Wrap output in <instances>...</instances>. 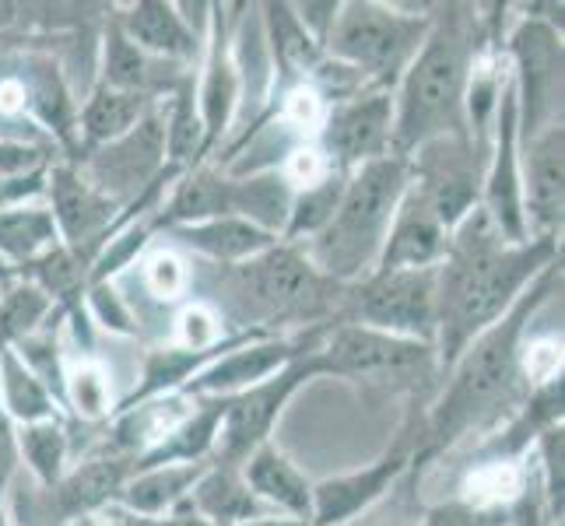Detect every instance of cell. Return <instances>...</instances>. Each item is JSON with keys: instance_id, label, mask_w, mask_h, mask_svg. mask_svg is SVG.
Returning <instances> with one entry per match:
<instances>
[{"instance_id": "cell-7", "label": "cell", "mask_w": 565, "mask_h": 526, "mask_svg": "<svg viewBox=\"0 0 565 526\" xmlns=\"http://www.w3.org/2000/svg\"><path fill=\"white\" fill-rule=\"evenodd\" d=\"M243 296L260 309L267 320H299V323H330L323 320L341 302V285L327 281L306 260V253L291 243H278L257 260L232 267Z\"/></svg>"}, {"instance_id": "cell-24", "label": "cell", "mask_w": 565, "mask_h": 526, "mask_svg": "<svg viewBox=\"0 0 565 526\" xmlns=\"http://www.w3.org/2000/svg\"><path fill=\"white\" fill-rule=\"evenodd\" d=\"M211 460L201 463H159V466H138L127 484L120 489L124 513L138 516V519H159L166 513L177 509L180 502L190 498V489L201 481Z\"/></svg>"}, {"instance_id": "cell-27", "label": "cell", "mask_w": 565, "mask_h": 526, "mask_svg": "<svg viewBox=\"0 0 565 526\" xmlns=\"http://www.w3.org/2000/svg\"><path fill=\"white\" fill-rule=\"evenodd\" d=\"M154 106H159V99H148V95L95 85L82 112H77V138H82V148L92 151V148L120 141L124 133L138 127Z\"/></svg>"}, {"instance_id": "cell-21", "label": "cell", "mask_w": 565, "mask_h": 526, "mask_svg": "<svg viewBox=\"0 0 565 526\" xmlns=\"http://www.w3.org/2000/svg\"><path fill=\"white\" fill-rule=\"evenodd\" d=\"M239 474L270 513L313 523V481L291 463L275 442L257 446L243 463Z\"/></svg>"}, {"instance_id": "cell-39", "label": "cell", "mask_w": 565, "mask_h": 526, "mask_svg": "<svg viewBox=\"0 0 565 526\" xmlns=\"http://www.w3.org/2000/svg\"><path fill=\"white\" fill-rule=\"evenodd\" d=\"M141 267V281L151 299L180 302L190 291V267L177 249H148Z\"/></svg>"}, {"instance_id": "cell-37", "label": "cell", "mask_w": 565, "mask_h": 526, "mask_svg": "<svg viewBox=\"0 0 565 526\" xmlns=\"http://www.w3.org/2000/svg\"><path fill=\"white\" fill-rule=\"evenodd\" d=\"M348 183V172H330L327 180H320L317 186H306L299 193H291V207H288V222L281 232V243L302 246L323 232V225L334 218V211L341 204V193Z\"/></svg>"}, {"instance_id": "cell-48", "label": "cell", "mask_w": 565, "mask_h": 526, "mask_svg": "<svg viewBox=\"0 0 565 526\" xmlns=\"http://www.w3.org/2000/svg\"><path fill=\"white\" fill-rule=\"evenodd\" d=\"M71 526H145V519H138V516H106V513H99V516H88V519H77V523H71Z\"/></svg>"}, {"instance_id": "cell-5", "label": "cell", "mask_w": 565, "mask_h": 526, "mask_svg": "<svg viewBox=\"0 0 565 526\" xmlns=\"http://www.w3.org/2000/svg\"><path fill=\"white\" fill-rule=\"evenodd\" d=\"M428 29H433V14L401 11L376 0H352L341 4L323 56L355 71L365 88L394 92L401 74L422 50Z\"/></svg>"}, {"instance_id": "cell-51", "label": "cell", "mask_w": 565, "mask_h": 526, "mask_svg": "<svg viewBox=\"0 0 565 526\" xmlns=\"http://www.w3.org/2000/svg\"><path fill=\"white\" fill-rule=\"evenodd\" d=\"M0 526H11V513H8V492H0Z\"/></svg>"}, {"instance_id": "cell-29", "label": "cell", "mask_w": 565, "mask_h": 526, "mask_svg": "<svg viewBox=\"0 0 565 526\" xmlns=\"http://www.w3.org/2000/svg\"><path fill=\"white\" fill-rule=\"evenodd\" d=\"M527 484L531 474L523 466V457H489L467 471L457 498L481 513H510L527 495Z\"/></svg>"}, {"instance_id": "cell-47", "label": "cell", "mask_w": 565, "mask_h": 526, "mask_svg": "<svg viewBox=\"0 0 565 526\" xmlns=\"http://www.w3.org/2000/svg\"><path fill=\"white\" fill-rule=\"evenodd\" d=\"M145 526H214V523H207L190 502H180L172 513H166L159 519H145Z\"/></svg>"}, {"instance_id": "cell-34", "label": "cell", "mask_w": 565, "mask_h": 526, "mask_svg": "<svg viewBox=\"0 0 565 526\" xmlns=\"http://www.w3.org/2000/svg\"><path fill=\"white\" fill-rule=\"evenodd\" d=\"M166 120V162L172 169H190L204 162V124L198 109V82L183 74V82L172 88V103L162 112Z\"/></svg>"}, {"instance_id": "cell-38", "label": "cell", "mask_w": 565, "mask_h": 526, "mask_svg": "<svg viewBox=\"0 0 565 526\" xmlns=\"http://www.w3.org/2000/svg\"><path fill=\"white\" fill-rule=\"evenodd\" d=\"M64 407H71L82 421H106L116 415L109 373L95 358L64 365Z\"/></svg>"}, {"instance_id": "cell-18", "label": "cell", "mask_w": 565, "mask_h": 526, "mask_svg": "<svg viewBox=\"0 0 565 526\" xmlns=\"http://www.w3.org/2000/svg\"><path fill=\"white\" fill-rule=\"evenodd\" d=\"M134 471H138V457H124L109 450L85 457L77 466L64 471V477L50 489L53 516L61 519V526H71L77 519L106 513L120 498V489Z\"/></svg>"}, {"instance_id": "cell-40", "label": "cell", "mask_w": 565, "mask_h": 526, "mask_svg": "<svg viewBox=\"0 0 565 526\" xmlns=\"http://www.w3.org/2000/svg\"><path fill=\"white\" fill-rule=\"evenodd\" d=\"M534 450L541 457V492H544V502H548V519L552 523H562V489H565V432L562 425H552L544 428V432L534 439Z\"/></svg>"}, {"instance_id": "cell-10", "label": "cell", "mask_w": 565, "mask_h": 526, "mask_svg": "<svg viewBox=\"0 0 565 526\" xmlns=\"http://www.w3.org/2000/svg\"><path fill=\"white\" fill-rule=\"evenodd\" d=\"M166 120L154 106L120 141L82 154V175L113 204H134L166 172Z\"/></svg>"}, {"instance_id": "cell-8", "label": "cell", "mask_w": 565, "mask_h": 526, "mask_svg": "<svg viewBox=\"0 0 565 526\" xmlns=\"http://www.w3.org/2000/svg\"><path fill=\"white\" fill-rule=\"evenodd\" d=\"M502 46L516 92L520 141H527L544 127L562 124V32L552 18L523 14Z\"/></svg>"}, {"instance_id": "cell-12", "label": "cell", "mask_w": 565, "mask_h": 526, "mask_svg": "<svg viewBox=\"0 0 565 526\" xmlns=\"http://www.w3.org/2000/svg\"><path fill=\"white\" fill-rule=\"evenodd\" d=\"M481 211L510 243H527V218H523V193H520V116H516V92L513 77L499 92L495 120L489 133V151H484V175H481Z\"/></svg>"}, {"instance_id": "cell-6", "label": "cell", "mask_w": 565, "mask_h": 526, "mask_svg": "<svg viewBox=\"0 0 565 526\" xmlns=\"http://www.w3.org/2000/svg\"><path fill=\"white\" fill-rule=\"evenodd\" d=\"M439 320V267L373 270L348 288V313L341 323L373 326L380 334L433 344Z\"/></svg>"}, {"instance_id": "cell-30", "label": "cell", "mask_w": 565, "mask_h": 526, "mask_svg": "<svg viewBox=\"0 0 565 526\" xmlns=\"http://www.w3.org/2000/svg\"><path fill=\"white\" fill-rule=\"evenodd\" d=\"M56 246H61V232H56L50 207L22 204L0 211V264L11 267V275L46 257Z\"/></svg>"}, {"instance_id": "cell-46", "label": "cell", "mask_w": 565, "mask_h": 526, "mask_svg": "<svg viewBox=\"0 0 565 526\" xmlns=\"http://www.w3.org/2000/svg\"><path fill=\"white\" fill-rule=\"evenodd\" d=\"M291 11H296L299 25L309 32V39L323 50L330 29H334V22H338V11H341L338 0H306V4H291Z\"/></svg>"}, {"instance_id": "cell-35", "label": "cell", "mask_w": 565, "mask_h": 526, "mask_svg": "<svg viewBox=\"0 0 565 526\" xmlns=\"http://www.w3.org/2000/svg\"><path fill=\"white\" fill-rule=\"evenodd\" d=\"M61 313L64 309H56V302L39 285L11 278V285L0 291V351L18 347Z\"/></svg>"}, {"instance_id": "cell-31", "label": "cell", "mask_w": 565, "mask_h": 526, "mask_svg": "<svg viewBox=\"0 0 565 526\" xmlns=\"http://www.w3.org/2000/svg\"><path fill=\"white\" fill-rule=\"evenodd\" d=\"M232 175V214L246 218L257 228L270 232L281 239L288 207H291V186L281 180L278 169H260V172H228Z\"/></svg>"}, {"instance_id": "cell-13", "label": "cell", "mask_w": 565, "mask_h": 526, "mask_svg": "<svg viewBox=\"0 0 565 526\" xmlns=\"http://www.w3.org/2000/svg\"><path fill=\"white\" fill-rule=\"evenodd\" d=\"M317 355L323 362V376L380 379V376H404V373H412V368H425L428 362H436V347L390 337L373 326L338 320L327 330Z\"/></svg>"}, {"instance_id": "cell-1", "label": "cell", "mask_w": 565, "mask_h": 526, "mask_svg": "<svg viewBox=\"0 0 565 526\" xmlns=\"http://www.w3.org/2000/svg\"><path fill=\"white\" fill-rule=\"evenodd\" d=\"M558 260L562 239L510 243L481 207L467 214L450 232L446 257L439 260L436 362L443 373L481 330L510 313L523 291Z\"/></svg>"}, {"instance_id": "cell-49", "label": "cell", "mask_w": 565, "mask_h": 526, "mask_svg": "<svg viewBox=\"0 0 565 526\" xmlns=\"http://www.w3.org/2000/svg\"><path fill=\"white\" fill-rule=\"evenodd\" d=\"M239 526H309V523H302V519H291V516H281V513H270V516L249 519V523H239Z\"/></svg>"}, {"instance_id": "cell-36", "label": "cell", "mask_w": 565, "mask_h": 526, "mask_svg": "<svg viewBox=\"0 0 565 526\" xmlns=\"http://www.w3.org/2000/svg\"><path fill=\"white\" fill-rule=\"evenodd\" d=\"M18 463H25L32 477L50 492L67 471V428L61 418L14 428Z\"/></svg>"}, {"instance_id": "cell-28", "label": "cell", "mask_w": 565, "mask_h": 526, "mask_svg": "<svg viewBox=\"0 0 565 526\" xmlns=\"http://www.w3.org/2000/svg\"><path fill=\"white\" fill-rule=\"evenodd\" d=\"M225 415V400L222 397H207L198 400V407L172 428V432L138 457V466H159V463H201L214 457V442H218V428Z\"/></svg>"}, {"instance_id": "cell-15", "label": "cell", "mask_w": 565, "mask_h": 526, "mask_svg": "<svg viewBox=\"0 0 565 526\" xmlns=\"http://www.w3.org/2000/svg\"><path fill=\"white\" fill-rule=\"evenodd\" d=\"M520 193L531 239H562L565 218V127L520 141Z\"/></svg>"}, {"instance_id": "cell-43", "label": "cell", "mask_w": 565, "mask_h": 526, "mask_svg": "<svg viewBox=\"0 0 565 526\" xmlns=\"http://www.w3.org/2000/svg\"><path fill=\"white\" fill-rule=\"evenodd\" d=\"M85 309L88 316L106 326L109 334H124V337H134L138 334V326H134V316L127 302L120 299V291H116L113 281H99V285H88L85 288Z\"/></svg>"}, {"instance_id": "cell-4", "label": "cell", "mask_w": 565, "mask_h": 526, "mask_svg": "<svg viewBox=\"0 0 565 526\" xmlns=\"http://www.w3.org/2000/svg\"><path fill=\"white\" fill-rule=\"evenodd\" d=\"M412 183V165L397 154L369 162L355 172H348L341 204L334 218L317 232L313 239L299 249L327 281L352 288L376 270L380 249L386 243L390 222H394L397 204Z\"/></svg>"}, {"instance_id": "cell-44", "label": "cell", "mask_w": 565, "mask_h": 526, "mask_svg": "<svg viewBox=\"0 0 565 526\" xmlns=\"http://www.w3.org/2000/svg\"><path fill=\"white\" fill-rule=\"evenodd\" d=\"M418 526H510V513H481L463 505L460 498H450L425 509Z\"/></svg>"}, {"instance_id": "cell-17", "label": "cell", "mask_w": 565, "mask_h": 526, "mask_svg": "<svg viewBox=\"0 0 565 526\" xmlns=\"http://www.w3.org/2000/svg\"><path fill=\"white\" fill-rule=\"evenodd\" d=\"M412 466V453L394 446L390 453L373 460L362 471H348L338 477H323L313 484V523L309 526H348L362 516L369 505H376L397 477Z\"/></svg>"}, {"instance_id": "cell-2", "label": "cell", "mask_w": 565, "mask_h": 526, "mask_svg": "<svg viewBox=\"0 0 565 526\" xmlns=\"http://www.w3.org/2000/svg\"><path fill=\"white\" fill-rule=\"evenodd\" d=\"M558 285H562V260L544 270L516 299L510 313L495 320L489 330H481L450 362L443 394L433 404V411H428L433 450H446V446L460 442L463 436L499 421L505 407H513L516 389L523 386L520 347L527 341V326Z\"/></svg>"}, {"instance_id": "cell-14", "label": "cell", "mask_w": 565, "mask_h": 526, "mask_svg": "<svg viewBox=\"0 0 565 526\" xmlns=\"http://www.w3.org/2000/svg\"><path fill=\"white\" fill-rule=\"evenodd\" d=\"M46 197H50V214L61 232V243L74 249L88 267L95 260V253L103 246V236L109 225L120 218V204H113L95 190L77 162H53L46 172Z\"/></svg>"}, {"instance_id": "cell-50", "label": "cell", "mask_w": 565, "mask_h": 526, "mask_svg": "<svg viewBox=\"0 0 565 526\" xmlns=\"http://www.w3.org/2000/svg\"><path fill=\"white\" fill-rule=\"evenodd\" d=\"M18 4H11V0H0V32H8L14 22H18Z\"/></svg>"}, {"instance_id": "cell-22", "label": "cell", "mask_w": 565, "mask_h": 526, "mask_svg": "<svg viewBox=\"0 0 565 526\" xmlns=\"http://www.w3.org/2000/svg\"><path fill=\"white\" fill-rule=\"evenodd\" d=\"M186 249H193L198 257L214 260L218 267H239L257 260L260 253L270 246H278L281 239L270 236V232L257 228L246 218L236 214H222V218H207V222H193V225H177L169 228Z\"/></svg>"}, {"instance_id": "cell-9", "label": "cell", "mask_w": 565, "mask_h": 526, "mask_svg": "<svg viewBox=\"0 0 565 526\" xmlns=\"http://www.w3.org/2000/svg\"><path fill=\"white\" fill-rule=\"evenodd\" d=\"M320 376H323V362L317 351H309V355L278 368L275 376L225 397V415L218 428V442H214V460L239 466L257 446L270 442V432H275V421L281 418L285 404L299 394V386L313 383Z\"/></svg>"}, {"instance_id": "cell-32", "label": "cell", "mask_w": 565, "mask_h": 526, "mask_svg": "<svg viewBox=\"0 0 565 526\" xmlns=\"http://www.w3.org/2000/svg\"><path fill=\"white\" fill-rule=\"evenodd\" d=\"M0 411L8 415L14 428L61 418V404L53 400L43 379L18 358L14 347L0 351Z\"/></svg>"}, {"instance_id": "cell-3", "label": "cell", "mask_w": 565, "mask_h": 526, "mask_svg": "<svg viewBox=\"0 0 565 526\" xmlns=\"http://www.w3.org/2000/svg\"><path fill=\"white\" fill-rule=\"evenodd\" d=\"M481 39V14H454L443 8L433 14L422 50L407 64L394 88V141L390 154L412 159V154L439 138H467L463 99L467 77Z\"/></svg>"}, {"instance_id": "cell-42", "label": "cell", "mask_w": 565, "mask_h": 526, "mask_svg": "<svg viewBox=\"0 0 565 526\" xmlns=\"http://www.w3.org/2000/svg\"><path fill=\"white\" fill-rule=\"evenodd\" d=\"M225 326H222V316L214 313L211 305L204 302H190L180 309L177 316V347H186V351H207V347H218L225 341Z\"/></svg>"}, {"instance_id": "cell-45", "label": "cell", "mask_w": 565, "mask_h": 526, "mask_svg": "<svg viewBox=\"0 0 565 526\" xmlns=\"http://www.w3.org/2000/svg\"><path fill=\"white\" fill-rule=\"evenodd\" d=\"M39 169H50L46 148L25 138H0V175H29Z\"/></svg>"}, {"instance_id": "cell-23", "label": "cell", "mask_w": 565, "mask_h": 526, "mask_svg": "<svg viewBox=\"0 0 565 526\" xmlns=\"http://www.w3.org/2000/svg\"><path fill=\"white\" fill-rule=\"evenodd\" d=\"M260 11H264L260 22H264L270 67H275V95H278L281 88L309 82L313 71L323 64V50L299 25L291 4H264Z\"/></svg>"}, {"instance_id": "cell-33", "label": "cell", "mask_w": 565, "mask_h": 526, "mask_svg": "<svg viewBox=\"0 0 565 526\" xmlns=\"http://www.w3.org/2000/svg\"><path fill=\"white\" fill-rule=\"evenodd\" d=\"M162 61H151L148 53H141L130 39L120 32V25H109L103 35V77L99 85L116 88V92H134L154 99L166 88V77L154 71ZM172 67V64H169Z\"/></svg>"}, {"instance_id": "cell-26", "label": "cell", "mask_w": 565, "mask_h": 526, "mask_svg": "<svg viewBox=\"0 0 565 526\" xmlns=\"http://www.w3.org/2000/svg\"><path fill=\"white\" fill-rule=\"evenodd\" d=\"M232 175L222 172L211 162H198L180 172V180L172 183V197L162 211L159 225L177 228V225H193L207 218H222L232 214Z\"/></svg>"}, {"instance_id": "cell-20", "label": "cell", "mask_w": 565, "mask_h": 526, "mask_svg": "<svg viewBox=\"0 0 565 526\" xmlns=\"http://www.w3.org/2000/svg\"><path fill=\"white\" fill-rule=\"evenodd\" d=\"M116 25H120V32L141 53H148L151 61H162L172 67H183L204 53V39L186 25L180 8L166 4V0H141V4H130Z\"/></svg>"}, {"instance_id": "cell-25", "label": "cell", "mask_w": 565, "mask_h": 526, "mask_svg": "<svg viewBox=\"0 0 565 526\" xmlns=\"http://www.w3.org/2000/svg\"><path fill=\"white\" fill-rule=\"evenodd\" d=\"M186 502L214 526H239L249 519L270 516L267 505L249 492V484L243 481L239 466L222 463L214 457L207 463V471L201 474V481L190 489Z\"/></svg>"}, {"instance_id": "cell-16", "label": "cell", "mask_w": 565, "mask_h": 526, "mask_svg": "<svg viewBox=\"0 0 565 526\" xmlns=\"http://www.w3.org/2000/svg\"><path fill=\"white\" fill-rule=\"evenodd\" d=\"M232 18L236 14H228V8L211 4L201 74L193 77V82H198V109L204 124V162L232 130V120H236V112L243 106L239 71H236V61H232Z\"/></svg>"}, {"instance_id": "cell-11", "label": "cell", "mask_w": 565, "mask_h": 526, "mask_svg": "<svg viewBox=\"0 0 565 526\" xmlns=\"http://www.w3.org/2000/svg\"><path fill=\"white\" fill-rule=\"evenodd\" d=\"M394 141V92L365 88L327 109L320 151L338 172H355L390 154Z\"/></svg>"}, {"instance_id": "cell-19", "label": "cell", "mask_w": 565, "mask_h": 526, "mask_svg": "<svg viewBox=\"0 0 565 526\" xmlns=\"http://www.w3.org/2000/svg\"><path fill=\"white\" fill-rule=\"evenodd\" d=\"M446 239H450V232L439 225L436 211L428 207L422 190L415 183H407L394 222H390L386 243L380 249L376 270L439 267V260L446 257Z\"/></svg>"}, {"instance_id": "cell-41", "label": "cell", "mask_w": 565, "mask_h": 526, "mask_svg": "<svg viewBox=\"0 0 565 526\" xmlns=\"http://www.w3.org/2000/svg\"><path fill=\"white\" fill-rule=\"evenodd\" d=\"M520 376L527 389H541L562 379V334L523 341L520 347Z\"/></svg>"}]
</instances>
